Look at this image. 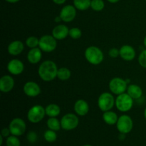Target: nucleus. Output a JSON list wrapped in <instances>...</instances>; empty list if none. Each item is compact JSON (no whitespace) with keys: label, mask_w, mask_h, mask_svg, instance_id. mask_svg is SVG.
I'll return each instance as SVG.
<instances>
[{"label":"nucleus","mask_w":146,"mask_h":146,"mask_svg":"<svg viewBox=\"0 0 146 146\" xmlns=\"http://www.w3.org/2000/svg\"><path fill=\"white\" fill-rule=\"evenodd\" d=\"M47 126L48 129L54 131H58L61 128V121H58L56 117H50L47 120Z\"/></svg>","instance_id":"23"},{"label":"nucleus","mask_w":146,"mask_h":146,"mask_svg":"<svg viewBox=\"0 0 146 146\" xmlns=\"http://www.w3.org/2000/svg\"><path fill=\"white\" fill-rule=\"evenodd\" d=\"M44 138L48 143H54L56 141L57 134L56 131L48 129L44 132Z\"/></svg>","instance_id":"26"},{"label":"nucleus","mask_w":146,"mask_h":146,"mask_svg":"<svg viewBox=\"0 0 146 146\" xmlns=\"http://www.w3.org/2000/svg\"><path fill=\"white\" fill-rule=\"evenodd\" d=\"M69 35V29L67 26L59 24L56 26L52 31V36L56 40H63Z\"/></svg>","instance_id":"16"},{"label":"nucleus","mask_w":146,"mask_h":146,"mask_svg":"<svg viewBox=\"0 0 146 146\" xmlns=\"http://www.w3.org/2000/svg\"><path fill=\"white\" fill-rule=\"evenodd\" d=\"M5 1L9 3H17L19 1H20V0H5Z\"/></svg>","instance_id":"37"},{"label":"nucleus","mask_w":146,"mask_h":146,"mask_svg":"<svg viewBox=\"0 0 146 146\" xmlns=\"http://www.w3.org/2000/svg\"><path fill=\"white\" fill-rule=\"evenodd\" d=\"M79 123V119L74 113H67L61 119V128L65 131H72L77 128Z\"/></svg>","instance_id":"9"},{"label":"nucleus","mask_w":146,"mask_h":146,"mask_svg":"<svg viewBox=\"0 0 146 146\" xmlns=\"http://www.w3.org/2000/svg\"><path fill=\"white\" fill-rule=\"evenodd\" d=\"M11 134V131H10L9 128H4L1 131V135H2L4 138H6V137H9V135Z\"/></svg>","instance_id":"34"},{"label":"nucleus","mask_w":146,"mask_h":146,"mask_svg":"<svg viewBox=\"0 0 146 146\" xmlns=\"http://www.w3.org/2000/svg\"><path fill=\"white\" fill-rule=\"evenodd\" d=\"M143 44L144 46L146 47V36H145V38H144V40H143Z\"/></svg>","instance_id":"40"},{"label":"nucleus","mask_w":146,"mask_h":146,"mask_svg":"<svg viewBox=\"0 0 146 146\" xmlns=\"http://www.w3.org/2000/svg\"><path fill=\"white\" fill-rule=\"evenodd\" d=\"M91 0H74V6L76 9L85 11L91 7Z\"/></svg>","instance_id":"24"},{"label":"nucleus","mask_w":146,"mask_h":146,"mask_svg":"<svg viewBox=\"0 0 146 146\" xmlns=\"http://www.w3.org/2000/svg\"><path fill=\"white\" fill-rule=\"evenodd\" d=\"M24 44L21 41H14L10 43L8 46L9 54L12 56L19 55L24 51Z\"/></svg>","instance_id":"19"},{"label":"nucleus","mask_w":146,"mask_h":146,"mask_svg":"<svg viewBox=\"0 0 146 146\" xmlns=\"http://www.w3.org/2000/svg\"><path fill=\"white\" fill-rule=\"evenodd\" d=\"M46 114V110L42 106L35 105L31 107L27 113V118L33 123H38L44 119Z\"/></svg>","instance_id":"5"},{"label":"nucleus","mask_w":146,"mask_h":146,"mask_svg":"<svg viewBox=\"0 0 146 146\" xmlns=\"http://www.w3.org/2000/svg\"><path fill=\"white\" fill-rule=\"evenodd\" d=\"M145 1H146V0H145Z\"/></svg>","instance_id":"43"},{"label":"nucleus","mask_w":146,"mask_h":146,"mask_svg":"<svg viewBox=\"0 0 146 146\" xmlns=\"http://www.w3.org/2000/svg\"><path fill=\"white\" fill-rule=\"evenodd\" d=\"M62 21V19H61V18L60 17V16H58V17H56L55 18V22H60V21Z\"/></svg>","instance_id":"36"},{"label":"nucleus","mask_w":146,"mask_h":146,"mask_svg":"<svg viewBox=\"0 0 146 146\" xmlns=\"http://www.w3.org/2000/svg\"><path fill=\"white\" fill-rule=\"evenodd\" d=\"M85 58L90 64L93 65H98L103 62L104 56L101 48L91 46L86 49Z\"/></svg>","instance_id":"2"},{"label":"nucleus","mask_w":146,"mask_h":146,"mask_svg":"<svg viewBox=\"0 0 146 146\" xmlns=\"http://www.w3.org/2000/svg\"><path fill=\"white\" fill-rule=\"evenodd\" d=\"M115 105V99L111 94L104 92L100 95L98 99V106L103 112L111 111Z\"/></svg>","instance_id":"4"},{"label":"nucleus","mask_w":146,"mask_h":146,"mask_svg":"<svg viewBox=\"0 0 146 146\" xmlns=\"http://www.w3.org/2000/svg\"><path fill=\"white\" fill-rule=\"evenodd\" d=\"M105 7V4L103 0H91V7L94 11H101Z\"/></svg>","instance_id":"27"},{"label":"nucleus","mask_w":146,"mask_h":146,"mask_svg":"<svg viewBox=\"0 0 146 146\" xmlns=\"http://www.w3.org/2000/svg\"><path fill=\"white\" fill-rule=\"evenodd\" d=\"M83 146H92L91 145H83Z\"/></svg>","instance_id":"42"},{"label":"nucleus","mask_w":146,"mask_h":146,"mask_svg":"<svg viewBox=\"0 0 146 146\" xmlns=\"http://www.w3.org/2000/svg\"><path fill=\"white\" fill-rule=\"evenodd\" d=\"M108 55L111 58H117L118 56H120V49L117 48H112L108 51Z\"/></svg>","instance_id":"33"},{"label":"nucleus","mask_w":146,"mask_h":146,"mask_svg":"<svg viewBox=\"0 0 146 146\" xmlns=\"http://www.w3.org/2000/svg\"><path fill=\"white\" fill-rule=\"evenodd\" d=\"M128 83L126 81L119 77H115L110 81L108 86L111 92L115 95H120L125 93L128 88Z\"/></svg>","instance_id":"6"},{"label":"nucleus","mask_w":146,"mask_h":146,"mask_svg":"<svg viewBox=\"0 0 146 146\" xmlns=\"http://www.w3.org/2000/svg\"><path fill=\"white\" fill-rule=\"evenodd\" d=\"M24 94L29 97H36L41 93V88L38 84L34 81H28L23 87Z\"/></svg>","instance_id":"12"},{"label":"nucleus","mask_w":146,"mask_h":146,"mask_svg":"<svg viewBox=\"0 0 146 146\" xmlns=\"http://www.w3.org/2000/svg\"><path fill=\"white\" fill-rule=\"evenodd\" d=\"M138 62L143 68H146V49L141 51L138 56Z\"/></svg>","instance_id":"31"},{"label":"nucleus","mask_w":146,"mask_h":146,"mask_svg":"<svg viewBox=\"0 0 146 146\" xmlns=\"http://www.w3.org/2000/svg\"><path fill=\"white\" fill-rule=\"evenodd\" d=\"M63 21L71 22L76 16V9L73 5H66L61 9L59 14Z\"/></svg>","instance_id":"11"},{"label":"nucleus","mask_w":146,"mask_h":146,"mask_svg":"<svg viewBox=\"0 0 146 146\" xmlns=\"http://www.w3.org/2000/svg\"><path fill=\"white\" fill-rule=\"evenodd\" d=\"M24 65L21 61L19 59H12L8 63L7 70L12 75H19L24 71Z\"/></svg>","instance_id":"13"},{"label":"nucleus","mask_w":146,"mask_h":146,"mask_svg":"<svg viewBox=\"0 0 146 146\" xmlns=\"http://www.w3.org/2000/svg\"><path fill=\"white\" fill-rule=\"evenodd\" d=\"M71 76V71L66 67H61L58 68L57 73V77L61 81H66L70 78Z\"/></svg>","instance_id":"25"},{"label":"nucleus","mask_w":146,"mask_h":146,"mask_svg":"<svg viewBox=\"0 0 146 146\" xmlns=\"http://www.w3.org/2000/svg\"><path fill=\"white\" fill-rule=\"evenodd\" d=\"M57 40L51 35H44L39 38L38 46L44 52H52L56 48Z\"/></svg>","instance_id":"7"},{"label":"nucleus","mask_w":146,"mask_h":146,"mask_svg":"<svg viewBox=\"0 0 146 146\" xmlns=\"http://www.w3.org/2000/svg\"><path fill=\"white\" fill-rule=\"evenodd\" d=\"M58 69L56 64L54 61L47 60L40 64L38 74L43 81H51L57 77Z\"/></svg>","instance_id":"1"},{"label":"nucleus","mask_w":146,"mask_h":146,"mask_svg":"<svg viewBox=\"0 0 146 146\" xmlns=\"http://www.w3.org/2000/svg\"><path fill=\"white\" fill-rule=\"evenodd\" d=\"M46 114L49 117H56L61 113V108L58 105L54 104H49L45 108Z\"/></svg>","instance_id":"22"},{"label":"nucleus","mask_w":146,"mask_h":146,"mask_svg":"<svg viewBox=\"0 0 146 146\" xmlns=\"http://www.w3.org/2000/svg\"><path fill=\"white\" fill-rule=\"evenodd\" d=\"M3 138H4V137L2 136V135H0V141H1V142H0V145H2V144H3Z\"/></svg>","instance_id":"39"},{"label":"nucleus","mask_w":146,"mask_h":146,"mask_svg":"<svg viewBox=\"0 0 146 146\" xmlns=\"http://www.w3.org/2000/svg\"><path fill=\"white\" fill-rule=\"evenodd\" d=\"M37 138H38L37 134L35 132H34V131H30L27 134V140H28L29 142L31 143H35L37 141Z\"/></svg>","instance_id":"32"},{"label":"nucleus","mask_w":146,"mask_h":146,"mask_svg":"<svg viewBox=\"0 0 146 146\" xmlns=\"http://www.w3.org/2000/svg\"><path fill=\"white\" fill-rule=\"evenodd\" d=\"M116 127L120 133H129L132 131L133 127V122L132 118L128 115H121L117 121Z\"/></svg>","instance_id":"8"},{"label":"nucleus","mask_w":146,"mask_h":146,"mask_svg":"<svg viewBox=\"0 0 146 146\" xmlns=\"http://www.w3.org/2000/svg\"><path fill=\"white\" fill-rule=\"evenodd\" d=\"M66 0H53V1H54L55 4H58V5L64 4V3L66 2Z\"/></svg>","instance_id":"35"},{"label":"nucleus","mask_w":146,"mask_h":146,"mask_svg":"<svg viewBox=\"0 0 146 146\" xmlns=\"http://www.w3.org/2000/svg\"><path fill=\"white\" fill-rule=\"evenodd\" d=\"M81 35H82V31L77 27H74L69 29V36L73 39H78L81 38Z\"/></svg>","instance_id":"30"},{"label":"nucleus","mask_w":146,"mask_h":146,"mask_svg":"<svg viewBox=\"0 0 146 146\" xmlns=\"http://www.w3.org/2000/svg\"><path fill=\"white\" fill-rule=\"evenodd\" d=\"M108 1H109L110 3H112V4H115V3L118 2L120 0H107Z\"/></svg>","instance_id":"38"},{"label":"nucleus","mask_w":146,"mask_h":146,"mask_svg":"<svg viewBox=\"0 0 146 146\" xmlns=\"http://www.w3.org/2000/svg\"><path fill=\"white\" fill-rule=\"evenodd\" d=\"M135 54L134 48L130 45H123L120 48V56L125 61H133L135 58Z\"/></svg>","instance_id":"15"},{"label":"nucleus","mask_w":146,"mask_h":146,"mask_svg":"<svg viewBox=\"0 0 146 146\" xmlns=\"http://www.w3.org/2000/svg\"><path fill=\"white\" fill-rule=\"evenodd\" d=\"M144 117H145V119L146 120V108H145V111H144Z\"/></svg>","instance_id":"41"},{"label":"nucleus","mask_w":146,"mask_h":146,"mask_svg":"<svg viewBox=\"0 0 146 146\" xmlns=\"http://www.w3.org/2000/svg\"><path fill=\"white\" fill-rule=\"evenodd\" d=\"M74 108L76 113L80 116H84L89 111L88 104L84 99H79L76 101Z\"/></svg>","instance_id":"17"},{"label":"nucleus","mask_w":146,"mask_h":146,"mask_svg":"<svg viewBox=\"0 0 146 146\" xmlns=\"http://www.w3.org/2000/svg\"><path fill=\"white\" fill-rule=\"evenodd\" d=\"M26 44L29 48H36L39 44V39L36 36H29L26 40Z\"/></svg>","instance_id":"28"},{"label":"nucleus","mask_w":146,"mask_h":146,"mask_svg":"<svg viewBox=\"0 0 146 146\" xmlns=\"http://www.w3.org/2000/svg\"><path fill=\"white\" fill-rule=\"evenodd\" d=\"M103 120L106 124L110 125H115L118 120V115L115 112L111 111H106L103 114Z\"/></svg>","instance_id":"21"},{"label":"nucleus","mask_w":146,"mask_h":146,"mask_svg":"<svg viewBox=\"0 0 146 146\" xmlns=\"http://www.w3.org/2000/svg\"><path fill=\"white\" fill-rule=\"evenodd\" d=\"M11 134L16 136H21L25 133L27 129L26 123L23 119L20 118H15L10 122L9 125Z\"/></svg>","instance_id":"10"},{"label":"nucleus","mask_w":146,"mask_h":146,"mask_svg":"<svg viewBox=\"0 0 146 146\" xmlns=\"http://www.w3.org/2000/svg\"><path fill=\"white\" fill-rule=\"evenodd\" d=\"M14 86V80L11 76L4 75L0 79V91L3 93H9Z\"/></svg>","instance_id":"14"},{"label":"nucleus","mask_w":146,"mask_h":146,"mask_svg":"<svg viewBox=\"0 0 146 146\" xmlns=\"http://www.w3.org/2000/svg\"><path fill=\"white\" fill-rule=\"evenodd\" d=\"M127 94L133 99H139L143 96V90L136 84H130L127 88Z\"/></svg>","instance_id":"20"},{"label":"nucleus","mask_w":146,"mask_h":146,"mask_svg":"<svg viewBox=\"0 0 146 146\" xmlns=\"http://www.w3.org/2000/svg\"><path fill=\"white\" fill-rule=\"evenodd\" d=\"M133 99L127 93L118 95L115 99V106L121 112H127L132 108Z\"/></svg>","instance_id":"3"},{"label":"nucleus","mask_w":146,"mask_h":146,"mask_svg":"<svg viewBox=\"0 0 146 146\" xmlns=\"http://www.w3.org/2000/svg\"><path fill=\"white\" fill-rule=\"evenodd\" d=\"M7 146H20L21 145V143H20L19 139L17 138L16 135H11L7 138Z\"/></svg>","instance_id":"29"},{"label":"nucleus","mask_w":146,"mask_h":146,"mask_svg":"<svg viewBox=\"0 0 146 146\" xmlns=\"http://www.w3.org/2000/svg\"><path fill=\"white\" fill-rule=\"evenodd\" d=\"M42 57V53L40 48H33L29 50L27 54V59L29 62L32 64H38L41 59Z\"/></svg>","instance_id":"18"}]
</instances>
